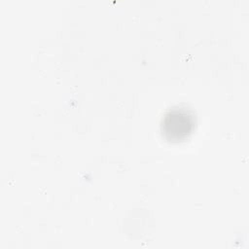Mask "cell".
<instances>
[{"label": "cell", "instance_id": "6da1fadb", "mask_svg": "<svg viewBox=\"0 0 249 249\" xmlns=\"http://www.w3.org/2000/svg\"><path fill=\"white\" fill-rule=\"evenodd\" d=\"M194 125L193 117L186 110L170 111L163 122L164 133L169 139H182L191 132Z\"/></svg>", "mask_w": 249, "mask_h": 249}]
</instances>
